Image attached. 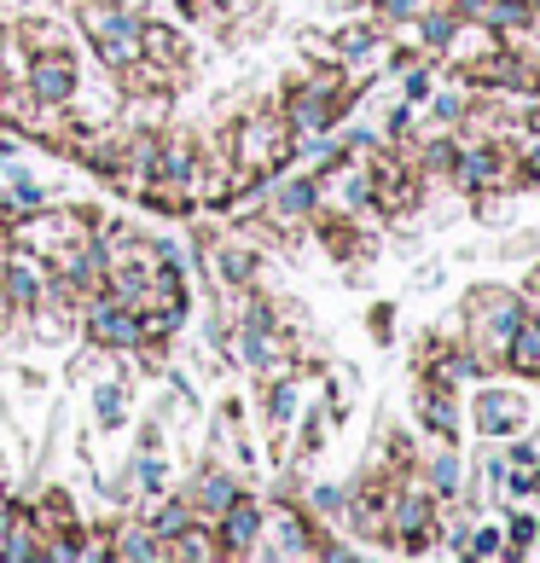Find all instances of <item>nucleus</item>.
<instances>
[{"label":"nucleus","instance_id":"f257e3e1","mask_svg":"<svg viewBox=\"0 0 540 563\" xmlns=\"http://www.w3.org/2000/svg\"><path fill=\"white\" fill-rule=\"evenodd\" d=\"M524 290H511V285H476L465 308H460V343L483 361L488 372H500V354L511 343V331L517 320H524Z\"/></svg>","mask_w":540,"mask_h":563},{"label":"nucleus","instance_id":"f03ea898","mask_svg":"<svg viewBox=\"0 0 540 563\" xmlns=\"http://www.w3.org/2000/svg\"><path fill=\"white\" fill-rule=\"evenodd\" d=\"M227 152H233V169L244 180H274L290 157H297V134H290L285 111H251L239 117V129L227 134Z\"/></svg>","mask_w":540,"mask_h":563},{"label":"nucleus","instance_id":"7ed1b4c3","mask_svg":"<svg viewBox=\"0 0 540 563\" xmlns=\"http://www.w3.org/2000/svg\"><path fill=\"white\" fill-rule=\"evenodd\" d=\"M349 99H355V81L343 76V65H326V70H308L290 81L279 111L290 122V134H331L338 117L349 111Z\"/></svg>","mask_w":540,"mask_h":563},{"label":"nucleus","instance_id":"20e7f679","mask_svg":"<svg viewBox=\"0 0 540 563\" xmlns=\"http://www.w3.org/2000/svg\"><path fill=\"white\" fill-rule=\"evenodd\" d=\"M140 30H145V18L129 12L122 0H88V7H81V35H88L93 58H99L111 76L129 70L134 58L145 53V47H140Z\"/></svg>","mask_w":540,"mask_h":563},{"label":"nucleus","instance_id":"39448f33","mask_svg":"<svg viewBox=\"0 0 540 563\" xmlns=\"http://www.w3.org/2000/svg\"><path fill=\"white\" fill-rule=\"evenodd\" d=\"M326 529L308 517V506H262V540H256V558H343V547L320 540Z\"/></svg>","mask_w":540,"mask_h":563},{"label":"nucleus","instance_id":"423d86ee","mask_svg":"<svg viewBox=\"0 0 540 563\" xmlns=\"http://www.w3.org/2000/svg\"><path fill=\"white\" fill-rule=\"evenodd\" d=\"M18 250H30V256H41V262H58L65 250H76V244H93V221L88 216H76V210H30V216H18L12 221V233H7Z\"/></svg>","mask_w":540,"mask_h":563},{"label":"nucleus","instance_id":"0eeeda50","mask_svg":"<svg viewBox=\"0 0 540 563\" xmlns=\"http://www.w3.org/2000/svg\"><path fill=\"white\" fill-rule=\"evenodd\" d=\"M76 308H81V325H88L93 349H111V354H134V349H145V320L134 314V308L111 302L106 290H81Z\"/></svg>","mask_w":540,"mask_h":563},{"label":"nucleus","instance_id":"6e6552de","mask_svg":"<svg viewBox=\"0 0 540 563\" xmlns=\"http://www.w3.org/2000/svg\"><path fill=\"white\" fill-rule=\"evenodd\" d=\"M535 419V407H529V395L524 389H500V384H483L471 395V424L483 442H517V435L529 430Z\"/></svg>","mask_w":540,"mask_h":563},{"label":"nucleus","instance_id":"1a4fd4ad","mask_svg":"<svg viewBox=\"0 0 540 563\" xmlns=\"http://www.w3.org/2000/svg\"><path fill=\"white\" fill-rule=\"evenodd\" d=\"M30 93H35V106H53V111H65L76 106V93H81V70H76V58L70 47H41L30 58Z\"/></svg>","mask_w":540,"mask_h":563},{"label":"nucleus","instance_id":"9d476101","mask_svg":"<svg viewBox=\"0 0 540 563\" xmlns=\"http://www.w3.org/2000/svg\"><path fill=\"white\" fill-rule=\"evenodd\" d=\"M0 285H7L18 314H35V308L47 302V262L12 244V256H0Z\"/></svg>","mask_w":540,"mask_h":563},{"label":"nucleus","instance_id":"9b49d317","mask_svg":"<svg viewBox=\"0 0 540 563\" xmlns=\"http://www.w3.org/2000/svg\"><path fill=\"white\" fill-rule=\"evenodd\" d=\"M412 412H419V424L436 435V442H453V448H460V395H453V384L425 378L419 395H412Z\"/></svg>","mask_w":540,"mask_h":563},{"label":"nucleus","instance_id":"f8f14e48","mask_svg":"<svg viewBox=\"0 0 540 563\" xmlns=\"http://www.w3.org/2000/svg\"><path fill=\"white\" fill-rule=\"evenodd\" d=\"M216 540L227 558H256V540H262V499L239 494L233 506L216 517Z\"/></svg>","mask_w":540,"mask_h":563},{"label":"nucleus","instance_id":"ddd939ff","mask_svg":"<svg viewBox=\"0 0 540 563\" xmlns=\"http://www.w3.org/2000/svg\"><path fill=\"white\" fill-rule=\"evenodd\" d=\"M320 210V175H297V180H274L267 186V216L279 227H302Z\"/></svg>","mask_w":540,"mask_h":563},{"label":"nucleus","instance_id":"4468645a","mask_svg":"<svg viewBox=\"0 0 540 563\" xmlns=\"http://www.w3.org/2000/svg\"><path fill=\"white\" fill-rule=\"evenodd\" d=\"M244 488H239V476L233 471H198L192 476V488H186V499H192V517L198 523H216V517L233 506Z\"/></svg>","mask_w":540,"mask_h":563},{"label":"nucleus","instance_id":"2eb2a0df","mask_svg":"<svg viewBox=\"0 0 540 563\" xmlns=\"http://www.w3.org/2000/svg\"><path fill=\"white\" fill-rule=\"evenodd\" d=\"M500 366L511 372V378H524V384H540V314H529V308H524V320H517L511 343L500 354Z\"/></svg>","mask_w":540,"mask_h":563},{"label":"nucleus","instance_id":"dca6fc26","mask_svg":"<svg viewBox=\"0 0 540 563\" xmlns=\"http://www.w3.org/2000/svg\"><path fill=\"white\" fill-rule=\"evenodd\" d=\"M111 558H122V563H157V558H169V540H163V534L140 517V523H122V529H117Z\"/></svg>","mask_w":540,"mask_h":563},{"label":"nucleus","instance_id":"f3484780","mask_svg":"<svg viewBox=\"0 0 540 563\" xmlns=\"http://www.w3.org/2000/svg\"><path fill=\"white\" fill-rule=\"evenodd\" d=\"M145 523H152L163 540H175L186 523H198V517H192V499L186 494H152L145 499Z\"/></svg>","mask_w":540,"mask_h":563},{"label":"nucleus","instance_id":"a211bd4d","mask_svg":"<svg viewBox=\"0 0 540 563\" xmlns=\"http://www.w3.org/2000/svg\"><path fill=\"white\" fill-rule=\"evenodd\" d=\"M140 47H145V58H152V65H163L169 76H180V65H186V41H180L169 24H145V30H140Z\"/></svg>","mask_w":540,"mask_h":563},{"label":"nucleus","instance_id":"6ab92c4d","mask_svg":"<svg viewBox=\"0 0 540 563\" xmlns=\"http://www.w3.org/2000/svg\"><path fill=\"white\" fill-rule=\"evenodd\" d=\"M425 483L436 499H460V483H465V471H460V448L442 442V453L430 459V471H425Z\"/></svg>","mask_w":540,"mask_h":563},{"label":"nucleus","instance_id":"aec40b11","mask_svg":"<svg viewBox=\"0 0 540 563\" xmlns=\"http://www.w3.org/2000/svg\"><path fill=\"white\" fill-rule=\"evenodd\" d=\"M297 412H302V384L285 372V378H274V389H267V424L290 430V424H297Z\"/></svg>","mask_w":540,"mask_h":563},{"label":"nucleus","instance_id":"412c9836","mask_svg":"<svg viewBox=\"0 0 540 563\" xmlns=\"http://www.w3.org/2000/svg\"><path fill=\"white\" fill-rule=\"evenodd\" d=\"M465 558H488V563H500V558H517V552H511V534H506V529L483 523V529H471V534H465Z\"/></svg>","mask_w":540,"mask_h":563},{"label":"nucleus","instance_id":"4be33fe9","mask_svg":"<svg viewBox=\"0 0 540 563\" xmlns=\"http://www.w3.org/2000/svg\"><path fill=\"white\" fill-rule=\"evenodd\" d=\"M216 274H221L227 285L244 290V285L256 279V256H251V250H239V244H221V250H216Z\"/></svg>","mask_w":540,"mask_h":563},{"label":"nucleus","instance_id":"5701e85b","mask_svg":"<svg viewBox=\"0 0 540 563\" xmlns=\"http://www.w3.org/2000/svg\"><path fill=\"white\" fill-rule=\"evenodd\" d=\"M7 203H12V216H30V210H41V203H47V192H41V186L18 169L12 163V186H7Z\"/></svg>","mask_w":540,"mask_h":563},{"label":"nucleus","instance_id":"b1692460","mask_svg":"<svg viewBox=\"0 0 540 563\" xmlns=\"http://www.w3.org/2000/svg\"><path fill=\"white\" fill-rule=\"evenodd\" d=\"M343 506H349V488H331V483H315L308 488V517H343Z\"/></svg>","mask_w":540,"mask_h":563},{"label":"nucleus","instance_id":"393cba45","mask_svg":"<svg viewBox=\"0 0 540 563\" xmlns=\"http://www.w3.org/2000/svg\"><path fill=\"white\" fill-rule=\"evenodd\" d=\"M134 483H140V494L152 499V494H163V459H152V448L140 453V465H134Z\"/></svg>","mask_w":540,"mask_h":563},{"label":"nucleus","instance_id":"a878e982","mask_svg":"<svg viewBox=\"0 0 540 563\" xmlns=\"http://www.w3.org/2000/svg\"><path fill=\"white\" fill-rule=\"evenodd\" d=\"M425 7H430V0H378V18H384V24H412Z\"/></svg>","mask_w":540,"mask_h":563},{"label":"nucleus","instance_id":"bb28decb","mask_svg":"<svg viewBox=\"0 0 540 563\" xmlns=\"http://www.w3.org/2000/svg\"><path fill=\"white\" fill-rule=\"evenodd\" d=\"M93 407H99V419H106V424H117V419H122V389H117V384H99Z\"/></svg>","mask_w":540,"mask_h":563},{"label":"nucleus","instance_id":"cd10ccee","mask_svg":"<svg viewBox=\"0 0 540 563\" xmlns=\"http://www.w3.org/2000/svg\"><path fill=\"white\" fill-rule=\"evenodd\" d=\"M18 320H24V314H18V308H12V297H7V285H0V338H7V331H12Z\"/></svg>","mask_w":540,"mask_h":563},{"label":"nucleus","instance_id":"c85d7f7f","mask_svg":"<svg viewBox=\"0 0 540 563\" xmlns=\"http://www.w3.org/2000/svg\"><path fill=\"white\" fill-rule=\"evenodd\" d=\"M12 517H18V506H12L7 494H0V540H7V529H12Z\"/></svg>","mask_w":540,"mask_h":563},{"label":"nucleus","instance_id":"c756f323","mask_svg":"<svg viewBox=\"0 0 540 563\" xmlns=\"http://www.w3.org/2000/svg\"><path fill=\"white\" fill-rule=\"evenodd\" d=\"M524 297H540V267H535V274L524 279Z\"/></svg>","mask_w":540,"mask_h":563},{"label":"nucleus","instance_id":"7c9ffc66","mask_svg":"<svg viewBox=\"0 0 540 563\" xmlns=\"http://www.w3.org/2000/svg\"><path fill=\"white\" fill-rule=\"evenodd\" d=\"M0 157H12V140H0Z\"/></svg>","mask_w":540,"mask_h":563}]
</instances>
